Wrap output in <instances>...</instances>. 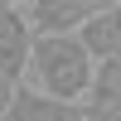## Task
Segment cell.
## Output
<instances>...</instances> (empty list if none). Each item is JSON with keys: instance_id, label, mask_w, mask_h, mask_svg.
<instances>
[{"instance_id": "1", "label": "cell", "mask_w": 121, "mask_h": 121, "mask_svg": "<svg viewBox=\"0 0 121 121\" xmlns=\"http://www.w3.org/2000/svg\"><path fill=\"white\" fill-rule=\"evenodd\" d=\"M29 73H34V87L44 97H58V102L82 107L97 63L87 58V48L78 44V34H34Z\"/></svg>"}, {"instance_id": "2", "label": "cell", "mask_w": 121, "mask_h": 121, "mask_svg": "<svg viewBox=\"0 0 121 121\" xmlns=\"http://www.w3.org/2000/svg\"><path fill=\"white\" fill-rule=\"evenodd\" d=\"M29 48H34V29H29L19 5H0V78L19 87L29 73Z\"/></svg>"}, {"instance_id": "3", "label": "cell", "mask_w": 121, "mask_h": 121, "mask_svg": "<svg viewBox=\"0 0 121 121\" xmlns=\"http://www.w3.org/2000/svg\"><path fill=\"white\" fill-rule=\"evenodd\" d=\"M92 15H97L92 0H34L24 10V19H29L34 34H78Z\"/></svg>"}, {"instance_id": "4", "label": "cell", "mask_w": 121, "mask_h": 121, "mask_svg": "<svg viewBox=\"0 0 121 121\" xmlns=\"http://www.w3.org/2000/svg\"><path fill=\"white\" fill-rule=\"evenodd\" d=\"M78 44L87 48L92 63L121 58V5H97V15L78 29Z\"/></svg>"}, {"instance_id": "5", "label": "cell", "mask_w": 121, "mask_h": 121, "mask_svg": "<svg viewBox=\"0 0 121 121\" xmlns=\"http://www.w3.org/2000/svg\"><path fill=\"white\" fill-rule=\"evenodd\" d=\"M5 121H87V116H82V107L44 97L39 87H15V102H10Z\"/></svg>"}, {"instance_id": "6", "label": "cell", "mask_w": 121, "mask_h": 121, "mask_svg": "<svg viewBox=\"0 0 121 121\" xmlns=\"http://www.w3.org/2000/svg\"><path fill=\"white\" fill-rule=\"evenodd\" d=\"M10 102H15V82H5V78H0V121H5Z\"/></svg>"}]
</instances>
